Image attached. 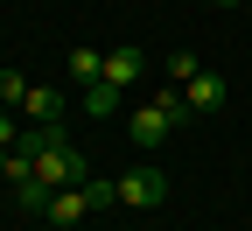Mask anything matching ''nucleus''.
I'll return each instance as SVG.
<instances>
[{
  "label": "nucleus",
  "instance_id": "nucleus-13",
  "mask_svg": "<svg viewBox=\"0 0 252 231\" xmlns=\"http://www.w3.org/2000/svg\"><path fill=\"white\" fill-rule=\"evenodd\" d=\"M7 154H14V147H0V175H7Z\"/></svg>",
  "mask_w": 252,
  "mask_h": 231
},
{
  "label": "nucleus",
  "instance_id": "nucleus-12",
  "mask_svg": "<svg viewBox=\"0 0 252 231\" xmlns=\"http://www.w3.org/2000/svg\"><path fill=\"white\" fill-rule=\"evenodd\" d=\"M21 133H28V126H21L14 112H0V147H21Z\"/></svg>",
  "mask_w": 252,
  "mask_h": 231
},
{
  "label": "nucleus",
  "instance_id": "nucleus-10",
  "mask_svg": "<svg viewBox=\"0 0 252 231\" xmlns=\"http://www.w3.org/2000/svg\"><path fill=\"white\" fill-rule=\"evenodd\" d=\"M21 98H28V77L7 63V70H0V112H21Z\"/></svg>",
  "mask_w": 252,
  "mask_h": 231
},
{
  "label": "nucleus",
  "instance_id": "nucleus-2",
  "mask_svg": "<svg viewBox=\"0 0 252 231\" xmlns=\"http://www.w3.org/2000/svg\"><path fill=\"white\" fill-rule=\"evenodd\" d=\"M112 196H119V210H161L168 203V175L161 168H126L112 182Z\"/></svg>",
  "mask_w": 252,
  "mask_h": 231
},
{
  "label": "nucleus",
  "instance_id": "nucleus-1",
  "mask_svg": "<svg viewBox=\"0 0 252 231\" xmlns=\"http://www.w3.org/2000/svg\"><path fill=\"white\" fill-rule=\"evenodd\" d=\"M182 119H196V112L182 105V84H161V91H147L140 105L126 112V140H133L140 154H154V147H168V140H175V126H182Z\"/></svg>",
  "mask_w": 252,
  "mask_h": 231
},
{
  "label": "nucleus",
  "instance_id": "nucleus-8",
  "mask_svg": "<svg viewBox=\"0 0 252 231\" xmlns=\"http://www.w3.org/2000/svg\"><path fill=\"white\" fill-rule=\"evenodd\" d=\"M84 112H91V119L126 112V91H119V84H105V77H98V84H84Z\"/></svg>",
  "mask_w": 252,
  "mask_h": 231
},
{
  "label": "nucleus",
  "instance_id": "nucleus-7",
  "mask_svg": "<svg viewBox=\"0 0 252 231\" xmlns=\"http://www.w3.org/2000/svg\"><path fill=\"white\" fill-rule=\"evenodd\" d=\"M63 77H70L77 91L98 84V77H105V56H98V49H63Z\"/></svg>",
  "mask_w": 252,
  "mask_h": 231
},
{
  "label": "nucleus",
  "instance_id": "nucleus-5",
  "mask_svg": "<svg viewBox=\"0 0 252 231\" xmlns=\"http://www.w3.org/2000/svg\"><path fill=\"white\" fill-rule=\"evenodd\" d=\"M224 98H231V84L217 77V70H196V77L182 84V105H189V112H217Z\"/></svg>",
  "mask_w": 252,
  "mask_h": 231
},
{
  "label": "nucleus",
  "instance_id": "nucleus-4",
  "mask_svg": "<svg viewBox=\"0 0 252 231\" xmlns=\"http://www.w3.org/2000/svg\"><path fill=\"white\" fill-rule=\"evenodd\" d=\"M154 70V56L140 49V42H119V49H105V84H119V91H133L140 77Z\"/></svg>",
  "mask_w": 252,
  "mask_h": 231
},
{
  "label": "nucleus",
  "instance_id": "nucleus-14",
  "mask_svg": "<svg viewBox=\"0 0 252 231\" xmlns=\"http://www.w3.org/2000/svg\"><path fill=\"white\" fill-rule=\"evenodd\" d=\"M210 7H238V0H210Z\"/></svg>",
  "mask_w": 252,
  "mask_h": 231
},
{
  "label": "nucleus",
  "instance_id": "nucleus-11",
  "mask_svg": "<svg viewBox=\"0 0 252 231\" xmlns=\"http://www.w3.org/2000/svg\"><path fill=\"white\" fill-rule=\"evenodd\" d=\"M196 70H203V56H196V49H175V56H168V84H189Z\"/></svg>",
  "mask_w": 252,
  "mask_h": 231
},
{
  "label": "nucleus",
  "instance_id": "nucleus-3",
  "mask_svg": "<svg viewBox=\"0 0 252 231\" xmlns=\"http://www.w3.org/2000/svg\"><path fill=\"white\" fill-rule=\"evenodd\" d=\"M35 175H42L49 189H70V182H84V175H91V161L77 154V140H56V147H42V154H35Z\"/></svg>",
  "mask_w": 252,
  "mask_h": 231
},
{
  "label": "nucleus",
  "instance_id": "nucleus-6",
  "mask_svg": "<svg viewBox=\"0 0 252 231\" xmlns=\"http://www.w3.org/2000/svg\"><path fill=\"white\" fill-rule=\"evenodd\" d=\"M21 112H28V126H49V119H63V112H70V98H63L56 84H28Z\"/></svg>",
  "mask_w": 252,
  "mask_h": 231
},
{
  "label": "nucleus",
  "instance_id": "nucleus-9",
  "mask_svg": "<svg viewBox=\"0 0 252 231\" xmlns=\"http://www.w3.org/2000/svg\"><path fill=\"white\" fill-rule=\"evenodd\" d=\"M49 196H56V189H49L42 175H21V182H14V210H21V217H42Z\"/></svg>",
  "mask_w": 252,
  "mask_h": 231
}]
</instances>
